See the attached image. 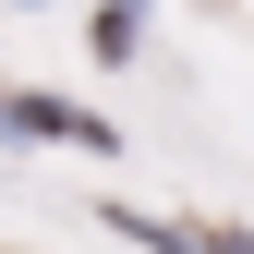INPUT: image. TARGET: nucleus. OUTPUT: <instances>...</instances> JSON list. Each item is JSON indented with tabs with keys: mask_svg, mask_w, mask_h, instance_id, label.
Wrapping results in <instances>:
<instances>
[{
	"mask_svg": "<svg viewBox=\"0 0 254 254\" xmlns=\"http://www.w3.org/2000/svg\"><path fill=\"white\" fill-rule=\"evenodd\" d=\"M0 121H12V133H49V145H109V121H85L61 97H0Z\"/></svg>",
	"mask_w": 254,
	"mask_h": 254,
	"instance_id": "nucleus-1",
	"label": "nucleus"
},
{
	"mask_svg": "<svg viewBox=\"0 0 254 254\" xmlns=\"http://www.w3.org/2000/svg\"><path fill=\"white\" fill-rule=\"evenodd\" d=\"M109 218H121L145 254H254V242H230V230H182V218H145V206H109Z\"/></svg>",
	"mask_w": 254,
	"mask_h": 254,
	"instance_id": "nucleus-2",
	"label": "nucleus"
}]
</instances>
